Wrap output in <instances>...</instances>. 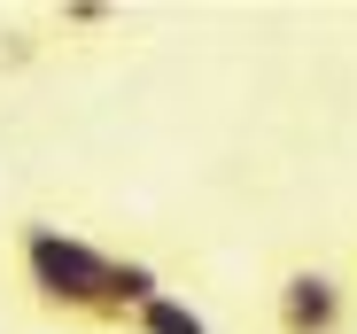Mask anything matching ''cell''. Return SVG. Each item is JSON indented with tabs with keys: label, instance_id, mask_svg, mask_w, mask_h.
<instances>
[{
	"label": "cell",
	"instance_id": "cell-1",
	"mask_svg": "<svg viewBox=\"0 0 357 334\" xmlns=\"http://www.w3.org/2000/svg\"><path fill=\"white\" fill-rule=\"evenodd\" d=\"M101 288H109V241L63 226V218H47V210L8 218V296H16L31 319L109 334Z\"/></svg>",
	"mask_w": 357,
	"mask_h": 334
},
{
	"label": "cell",
	"instance_id": "cell-5",
	"mask_svg": "<svg viewBox=\"0 0 357 334\" xmlns=\"http://www.w3.org/2000/svg\"><path fill=\"white\" fill-rule=\"evenodd\" d=\"M349 272H357V257H349Z\"/></svg>",
	"mask_w": 357,
	"mask_h": 334
},
{
	"label": "cell",
	"instance_id": "cell-3",
	"mask_svg": "<svg viewBox=\"0 0 357 334\" xmlns=\"http://www.w3.org/2000/svg\"><path fill=\"white\" fill-rule=\"evenodd\" d=\"M47 31H54V47H86L93 31H125V8H101V0H70V8H54L47 16Z\"/></svg>",
	"mask_w": 357,
	"mask_h": 334
},
{
	"label": "cell",
	"instance_id": "cell-4",
	"mask_svg": "<svg viewBox=\"0 0 357 334\" xmlns=\"http://www.w3.org/2000/svg\"><path fill=\"white\" fill-rule=\"evenodd\" d=\"M125 334H210V319H202V311H195L187 296L171 288V296H155V303H148V311H140V319H132Z\"/></svg>",
	"mask_w": 357,
	"mask_h": 334
},
{
	"label": "cell",
	"instance_id": "cell-2",
	"mask_svg": "<svg viewBox=\"0 0 357 334\" xmlns=\"http://www.w3.org/2000/svg\"><path fill=\"white\" fill-rule=\"evenodd\" d=\"M264 334H357V272L342 249H280L264 272Z\"/></svg>",
	"mask_w": 357,
	"mask_h": 334
}]
</instances>
